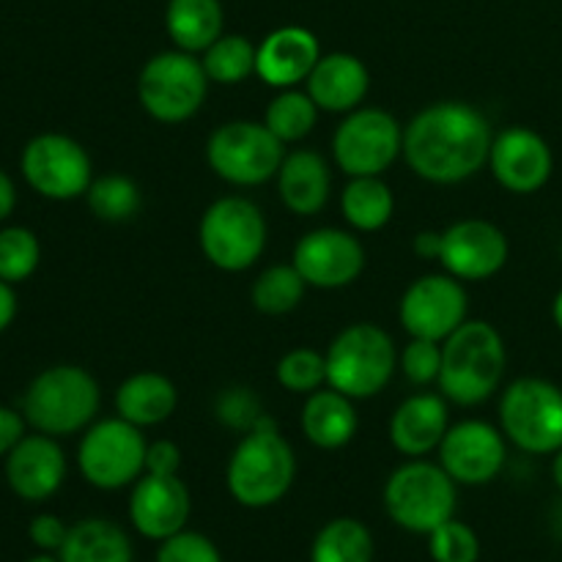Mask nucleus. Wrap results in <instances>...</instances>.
Listing matches in <instances>:
<instances>
[{"label":"nucleus","mask_w":562,"mask_h":562,"mask_svg":"<svg viewBox=\"0 0 562 562\" xmlns=\"http://www.w3.org/2000/svg\"><path fill=\"white\" fill-rule=\"evenodd\" d=\"M269 228L261 206L250 198H217L198 225L201 252L223 272H245L267 250Z\"/></svg>","instance_id":"6"},{"label":"nucleus","mask_w":562,"mask_h":562,"mask_svg":"<svg viewBox=\"0 0 562 562\" xmlns=\"http://www.w3.org/2000/svg\"><path fill=\"white\" fill-rule=\"evenodd\" d=\"M499 428L525 453H558L562 448V390L538 376L516 379L499 398Z\"/></svg>","instance_id":"9"},{"label":"nucleus","mask_w":562,"mask_h":562,"mask_svg":"<svg viewBox=\"0 0 562 562\" xmlns=\"http://www.w3.org/2000/svg\"><path fill=\"white\" fill-rule=\"evenodd\" d=\"M305 91L324 113H351L371 91V71L357 55L327 53L305 80Z\"/></svg>","instance_id":"23"},{"label":"nucleus","mask_w":562,"mask_h":562,"mask_svg":"<svg viewBox=\"0 0 562 562\" xmlns=\"http://www.w3.org/2000/svg\"><path fill=\"white\" fill-rule=\"evenodd\" d=\"M318 104L313 102L311 93L300 91V88H283L278 97L269 102L267 115H263V124L272 130V135L278 140L300 143L316 130L318 124Z\"/></svg>","instance_id":"32"},{"label":"nucleus","mask_w":562,"mask_h":562,"mask_svg":"<svg viewBox=\"0 0 562 562\" xmlns=\"http://www.w3.org/2000/svg\"><path fill=\"white\" fill-rule=\"evenodd\" d=\"M508 366L505 340L488 322L467 318L442 344L439 390L450 404L477 406L499 390Z\"/></svg>","instance_id":"2"},{"label":"nucleus","mask_w":562,"mask_h":562,"mask_svg":"<svg viewBox=\"0 0 562 562\" xmlns=\"http://www.w3.org/2000/svg\"><path fill=\"white\" fill-rule=\"evenodd\" d=\"M27 536H31V541L36 543L42 552H60L66 536H69V527H66L58 516L42 514L31 521V527H27Z\"/></svg>","instance_id":"41"},{"label":"nucleus","mask_w":562,"mask_h":562,"mask_svg":"<svg viewBox=\"0 0 562 562\" xmlns=\"http://www.w3.org/2000/svg\"><path fill=\"white\" fill-rule=\"evenodd\" d=\"M27 562H60V560L49 558V554H38V558H33V560H27Z\"/></svg>","instance_id":"49"},{"label":"nucleus","mask_w":562,"mask_h":562,"mask_svg":"<svg viewBox=\"0 0 562 562\" xmlns=\"http://www.w3.org/2000/svg\"><path fill=\"white\" fill-rule=\"evenodd\" d=\"M560 256H562V247H560Z\"/></svg>","instance_id":"50"},{"label":"nucleus","mask_w":562,"mask_h":562,"mask_svg":"<svg viewBox=\"0 0 562 562\" xmlns=\"http://www.w3.org/2000/svg\"><path fill=\"white\" fill-rule=\"evenodd\" d=\"M209 82L201 58L184 49H168L143 64L137 99L159 124H181L203 108Z\"/></svg>","instance_id":"8"},{"label":"nucleus","mask_w":562,"mask_h":562,"mask_svg":"<svg viewBox=\"0 0 562 562\" xmlns=\"http://www.w3.org/2000/svg\"><path fill=\"white\" fill-rule=\"evenodd\" d=\"M157 562H223V554L201 532L181 530L170 536L168 541H162Z\"/></svg>","instance_id":"40"},{"label":"nucleus","mask_w":562,"mask_h":562,"mask_svg":"<svg viewBox=\"0 0 562 562\" xmlns=\"http://www.w3.org/2000/svg\"><path fill=\"white\" fill-rule=\"evenodd\" d=\"M448 428V398L442 393H415L390 417V442L401 456L423 459L439 450Z\"/></svg>","instance_id":"22"},{"label":"nucleus","mask_w":562,"mask_h":562,"mask_svg":"<svg viewBox=\"0 0 562 562\" xmlns=\"http://www.w3.org/2000/svg\"><path fill=\"white\" fill-rule=\"evenodd\" d=\"M395 195L382 176H355L340 190V214L351 231L376 234L393 220Z\"/></svg>","instance_id":"28"},{"label":"nucleus","mask_w":562,"mask_h":562,"mask_svg":"<svg viewBox=\"0 0 562 562\" xmlns=\"http://www.w3.org/2000/svg\"><path fill=\"white\" fill-rule=\"evenodd\" d=\"M214 415H217V420L223 423L225 428H231V431H239L241 437H245V434H250L252 428L258 426V420H261L267 412H263L261 398H258L250 387H245V384H236V387L223 390V393L217 395Z\"/></svg>","instance_id":"38"},{"label":"nucleus","mask_w":562,"mask_h":562,"mask_svg":"<svg viewBox=\"0 0 562 562\" xmlns=\"http://www.w3.org/2000/svg\"><path fill=\"white\" fill-rule=\"evenodd\" d=\"M22 437H25V417L0 406V456H9Z\"/></svg>","instance_id":"43"},{"label":"nucleus","mask_w":562,"mask_h":562,"mask_svg":"<svg viewBox=\"0 0 562 562\" xmlns=\"http://www.w3.org/2000/svg\"><path fill=\"white\" fill-rule=\"evenodd\" d=\"M456 486L459 483L442 470V464L412 459L384 483V508L404 530L431 536L437 527L453 519L459 503Z\"/></svg>","instance_id":"7"},{"label":"nucleus","mask_w":562,"mask_h":562,"mask_svg":"<svg viewBox=\"0 0 562 562\" xmlns=\"http://www.w3.org/2000/svg\"><path fill=\"white\" fill-rule=\"evenodd\" d=\"M296 456L278 428H256L234 448L225 470L231 497L245 508H269L294 486Z\"/></svg>","instance_id":"4"},{"label":"nucleus","mask_w":562,"mask_h":562,"mask_svg":"<svg viewBox=\"0 0 562 562\" xmlns=\"http://www.w3.org/2000/svg\"><path fill=\"white\" fill-rule=\"evenodd\" d=\"M508 461L503 428L486 420H461L439 445V464L459 486H486Z\"/></svg>","instance_id":"15"},{"label":"nucleus","mask_w":562,"mask_h":562,"mask_svg":"<svg viewBox=\"0 0 562 562\" xmlns=\"http://www.w3.org/2000/svg\"><path fill=\"white\" fill-rule=\"evenodd\" d=\"M16 316V296L11 291V283L0 280V333L9 329V324L14 322Z\"/></svg>","instance_id":"45"},{"label":"nucleus","mask_w":562,"mask_h":562,"mask_svg":"<svg viewBox=\"0 0 562 562\" xmlns=\"http://www.w3.org/2000/svg\"><path fill=\"white\" fill-rule=\"evenodd\" d=\"M291 263L305 278L307 289H346L366 269V247L351 231L316 228L296 241Z\"/></svg>","instance_id":"16"},{"label":"nucleus","mask_w":562,"mask_h":562,"mask_svg":"<svg viewBox=\"0 0 562 562\" xmlns=\"http://www.w3.org/2000/svg\"><path fill=\"white\" fill-rule=\"evenodd\" d=\"M148 442L143 428L124 417L91 423L77 448V467L91 486L102 492L135 486L146 475Z\"/></svg>","instance_id":"11"},{"label":"nucleus","mask_w":562,"mask_h":562,"mask_svg":"<svg viewBox=\"0 0 562 562\" xmlns=\"http://www.w3.org/2000/svg\"><path fill=\"white\" fill-rule=\"evenodd\" d=\"M510 245L499 225L481 217H467L442 231L439 263L461 283H481L503 272Z\"/></svg>","instance_id":"17"},{"label":"nucleus","mask_w":562,"mask_h":562,"mask_svg":"<svg viewBox=\"0 0 562 562\" xmlns=\"http://www.w3.org/2000/svg\"><path fill=\"white\" fill-rule=\"evenodd\" d=\"M176 406H179V390L165 373L157 371L132 373L115 390V412L137 428L162 426L176 415Z\"/></svg>","instance_id":"26"},{"label":"nucleus","mask_w":562,"mask_h":562,"mask_svg":"<svg viewBox=\"0 0 562 562\" xmlns=\"http://www.w3.org/2000/svg\"><path fill=\"white\" fill-rule=\"evenodd\" d=\"M274 376L289 393L311 395L327 384V357L322 351L300 346V349H291L280 357Z\"/></svg>","instance_id":"35"},{"label":"nucleus","mask_w":562,"mask_h":562,"mask_svg":"<svg viewBox=\"0 0 562 562\" xmlns=\"http://www.w3.org/2000/svg\"><path fill=\"white\" fill-rule=\"evenodd\" d=\"M14 203H16L14 184H11L9 176L0 170V220H5L11 212H14Z\"/></svg>","instance_id":"46"},{"label":"nucleus","mask_w":562,"mask_h":562,"mask_svg":"<svg viewBox=\"0 0 562 562\" xmlns=\"http://www.w3.org/2000/svg\"><path fill=\"white\" fill-rule=\"evenodd\" d=\"M60 562H132V543L115 521L86 519L69 527Z\"/></svg>","instance_id":"29"},{"label":"nucleus","mask_w":562,"mask_h":562,"mask_svg":"<svg viewBox=\"0 0 562 562\" xmlns=\"http://www.w3.org/2000/svg\"><path fill=\"white\" fill-rule=\"evenodd\" d=\"M488 168L497 184L514 195H532L552 179L554 157L549 143L530 126H508L494 135Z\"/></svg>","instance_id":"18"},{"label":"nucleus","mask_w":562,"mask_h":562,"mask_svg":"<svg viewBox=\"0 0 562 562\" xmlns=\"http://www.w3.org/2000/svg\"><path fill=\"white\" fill-rule=\"evenodd\" d=\"M181 470V450L170 439H157L148 442L146 450V472L151 475H179Z\"/></svg>","instance_id":"42"},{"label":"nucleus","mask_w":562,"mask_h":562,"mask_svg":"<svg viewBox=\"0 0 562 562\" xmlns=\"http://www.w3.org/2000/svg\"><path fill=\"white\" fill-rule=\"evenodd\" d=\"M398 366L412 384L428 387V384L439 382V371H442V344L426 338H409V344L401 351Z\"/></svg>","instance_id":"39"},{"label":"nucleus","mask_w":562,"mask_h":562,"mask_svg":"<svg viewBox=\"0 0 562 562\" xmlns=\"http://www.w3.org/2000/svg\"><path fill=\"white\" fill-rule=\"evenodd\" d=\"M412 250L423 258V261H439L442 252V231H420L412 241Z\"/></svg>","instance_id":"44"},{"label":"nucleus","mask_w":562,"mask_h":562,"mask_svg":"<svg viewBox=\"0 0 562 562\" xmlns=\"http://www.w3.org/2000/svg\"><path fill=\"white\" fill-rule=\"evenodd\" d=\"M311 562H373L371 530L357 519H333L318 530Z\"/></svg>","instance_id":"30"},{"label":"nucleus","mask_w":562,"mask_h":562,"mask_svg":"<svg viewBox=\"0 0 562 562\" xmlns=\"http://www.w3.org/2000/svg\"><path fill=\"white\" fill-rule=\"evenodd\" d=\"M470 313V296L453 274H426L404 291L398 305L401 327L409 338L445 344Z\"/></svg>","instance_id":"14"},{"label":"nucleus","mask_w":562,"mask_h":562,"mask_svg":"<svg viewBox=\"0 0 562 562\" xmlns=\"http://www.w3.org/2000/svg\"><path fill=\"white\" fill-rule=\"evenodd\" d=\"M552 477L558 483V488L562 492V448L554 453V464H552Z\"/></svg>","instance_id":"48"},{"label":"nucleus","mask_w":562,"mask_h":562,"mask_svg":"<svg viewBox=\"0 0 562 562\" xmlns=\"http://www.w3.org/2000/svg\"><path fill=\"white\" fill-rule=\"evenodd\" d=\"M102 393L86 368L55 366L38 373L25 390L22 415L47 437H71L97 420Z\"/></svg>","instance_id":"3"},{"label":"nucleus","mask_w":562,"mask_h":562,"mask_svg":"<svg viewBox=\"0 0 562 562\" xmlns=\"http://www.w3.org/2000/svg\"><path fill=\"white\" fill-rule=\"evenodd\" d=\"M492 143L488 119L467 102L428 104L404 126V159L412 173L442 187L461 184L488 165Z\"/></svg>","instance_id":"1"},{"label":"nucleus","mask_w":562,"mask_h":562,"mask_svg":"<svg viewBox=\"0 0 562 562\" xmlns=\"http://www.w3.org/2000/svg\"><path fill=\"white\" fill-rule=\"evenodd\" d=\"M190 510V488L179 475L146 472L132 488L130 519L143 538H151L159 543L168 541L170 536L184 530Z\"/></svg>","instance_id":"19"},{"label":"nucleus","mask_w":562,"mask_h":562,"mask_svg":"<svg viewBox=\"0 0 562 562\" xmlns=\"http://www.w3.org/2000/svg\"><path fill=\"white\" fill-rule=\"evenodd\" d=\"M428 552L434 562H477L481 560V538L470 525L450 519L428 536Z\"/></svg>","instance_id":"37"},{"label":"nucleus","mask_w":562,"mask_h":562,"mask_svg":"<svg viewBox=\"0 0 562 562\" xmlns=\"http://www.w3.org/2000/svg\"><path fill=\"white\" fill-rule=\"evenodd\" d=\"M300 426L307 442L316 445L318 450H340L357 437L360 417L349 395L322 387L305 398Z\"/></svg>","instance_id":"25"},{"label":"nucleus","mask_w":562,"mask_h":562,"mask_svg":"<svg viewBox=\"0 0 562 562\" xmlns=\"http://www.w3.org/2000/svg\"><path fill=\"white\" fill-rule=\"evenodd\" d=\"M552 318H554V324H558V329L562 333V289L558 291V296H554V302H552Z\"/></svg>","instance_id":"47"},{"label":"nucleus","mask_w":562,"mask_h":562,"mask_svg":"<svg viewBox=\"0 0 562 562\" xmlns=\"http://www.w3.org/2000/svg\"><path fill=\"white\" fill-rule=\"evenodd\" d=\"M225 14L220 0H168L165 31L173 38L176 49L203 53L223 36Z\"/></svg>","instance_id":"27"},{"label":"nucleus","mask_w":562,"mask_h":562,"mask_svg":"<svg viewBox=\"0 0 562 562\" xmlns=\"http://www.w3.org/2000/svg\"><path fill=\"white\" fill-rule=\"evenodd\" d=\"M256 55L258 47L247 36H220L209 49H203V69H206L209 80L217 86H239L247 77L256 75Z\"/></svg>","instance_id":"34"},{"label":"nucleus","mask_w":562,"mask_h":562,"mask_svg":"<svg viewBox=\"0 0 562 562\" xmlns=\"http://www.w3.org/2000/svg\"><path fill=\"white\" fill-rule=\"evenodd\" d=\"M307 283L294 263H274L263 269L250 289V302L263 316H285L305 300Z\"/></svg>","instance_id":"31"},{"label":"nucleus","mask_w":562,"mask_h":562,"mask_svg":"<svg viewBox=\"0 0 562 562\" xmlns=\"http://www.w3.org/2000/svg\"><path fill=\"white\" fill-rule=\"evenodd\" d=\"M38 261H42V245L33 231L20 225L0 231V280L22 283L36 272Z\"/></svg>","instance_id":"36"},{"label":"nucleus","mask_w":562,"mask_h":562,"mask_svg":"<svg viewBox=\"0 0 562 562\" xmlns=\"http://www.w3.org/2000/svg\"><path fill=\"white\" fill-rule=\"evenodd\" d=\"M274 179H278L280 201L296 217H316L329 203L333 173L327 159L313 148H296L285 154Z\"/></svg>","instance_id":"24"},{"label":"nucleus","mask_w":562,"mask_h":562,"mask_svg":"<svg viewBox=\"0 0 562 562\" xmlns=\"http://www.w3.org/2000/svg\"><path fill=\"white\" fill-rule=\"evenodd\" d=\"M318 58H322V44L316 33L302 25H283L258 44L256 75L278 91L296 88L311 77Z\"/></svg>","instance_id":"21"},{"label":"nucleus","mask_w":562,"mask_h":562,"mask_svg":"<svg viewBox=\"0 0 562 562\" xmlns=\"http://www.w3.org/2000/svg\"><path fill=\"white\" fill-rule=\"evenodd\" d=\"M22 176L27 184L49 201H75L93 181L91 157L69 135L47 132L33 137L22 151Z\"/></svg>","instance_id":"13"},{"label":"nucleus","mask_w":562,"mask_h":562,"mask_svg":"<svg viewBox=\"0 0 562 562\" xmlns=\"http://www.w3.org/2000/svg\"><path fill=\"white\" fill-rule=\"evenodd\" d=\"M285 159V143L263 121H228L206 140V162L234 187H258L274 179Z\"/></svg>","instance_id":"10"},{"label":"nucleus","mask_w":562,"mask_h":562,"mask_svg":"<svg viewBox=\"0 0 562 562\" xmlns=\"http://www.w3.org/2000/svg\"><path fill=\"white\" fill-rule=\"evenodd\" d=\"M88 209L102 223H130L140 214L143 192L135 179L124 173H108L91 181L86 192Z\"/></svg>","instance_id":"33"},{"label":"nucleus","mask_w":562,"mask_h":562,"mask_svg":"<svg viewBox=\"0 0 562 562\" xmlns=\"http://www.w3.org/2000/svg\"><path fill=\"white\" fill-rule=\"evenodd\" d=\"M66 477V456L55 437L33 434L22 437L5 459V481L16 497L27 503L49 499Z\"/></svg>","instance_id":"20"},{"label":"nucleus","mask_w":562,"mask_h":562,"mask_svg":"<svg viewBox=\"0 0 562 562\" xmlns=\"http://www.w3.org/2000/svg\"><path fill=\"white\" fill-rule=\"evenodd\" d=\"M398 157H404V126L382 108L351 110L333 135V159L349 179L384 176Z\"/></svg>","instance_id":"12"},{"label":"nucleus","mask_w":562,"mask_h":562,"mask_svg":"<svg viewBox=\"0 0 562 562\" xmlns=\"http://www.w3.org/2000/svg\"><path fill=\"white\" fill-rule=\"evenodd\" d=\"M327 384L351 401L382 393L398 368V351L387 329L371 322L349 324L327 349Z\"/></svg>","instance_id":"5"}]
</instances>
